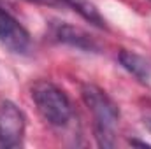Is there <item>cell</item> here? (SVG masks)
Returning <instances> with one entry per match:
<instances>
[{
  "mask_svg": "<svg viewBox=\"0 0 151 149\" xmlns=\"http://www.w3.org/2000/svg\"><path fill=\"white\" fill-rule=\"evenodd\" d=\"M28 2H37V4H53L56 0H28Z\"/></svg>",
  "mask_w": 151,
  "mask_h": 149,
  "instance_id": "obj_10",
  "label": "cell"
},
{
  "mask_svg": "<svg viewBox=\"0 0 151 149\" xmlns=\"http://www.w3.org/2000/svg\"><path fill=\"white\" fill-rule=\"evenodd\" d=\"M55 35H56V39L60 42H63V44L74 46V47L84 49V51H97V44L93 42V39L90 37L84 30H81L77 27L62 23V25L56 27Z\"/></svg>",
  "mask_w": 151,
  "mask_h": 149,
  "instance_id": "obj_5",
  "label": "cell"
},
{
  "mask_svg": "<svg viewBox=\"0 0 151 149\" xmlns=\"http://www.w3.org/2000/svg\"><path fill=\"white\" fill-rule=\"evenodd\" d=\"M146 123H148V128H150V130H151V119H148Z\"/></svg>",
  "mask_w": 151,
  "mask_h": 149,
  "instance_id": "obj_11",
  "label": "cell"
},
{
  "mask_svg": "<svg viewBox=\"0 0 151 149\" xmlns=\"http://www.w3.org/2000/svg\"><path fill=\"white\" fill-rule=\"evenodd\" d=\"M0 42L5 49L16 54L27 53L30 46L28 32L4 7H0Z\"/></svg>",
  "mask_w": 151,
  "mask_h": 149,
  "instance_id": "obj_4",
  "label": "cell"
},
{
  "mask_svg": "<svg viewBox=\"0 0 151 149\" xmlns=\"http://www.w3.org/2000/svg\"><path fill=\"white\" fill-rule=\"evenodd\" d=\"M119 63L123 65V69H127L130 74H134L139 81H144V82H146V81L150 79L151 67L142 56H139V54H135V53H132V51L123 49V51L119 53Z\"/></svg>",
  "mask_w": 151,
  "mask_h": 149,
  "instance_id": "obj_6",
  "label": "cell"
},
{
  "mask_svg": "<svg viewBox=\"0 0 151 149\" xmlns=\"http://www.w3.org/2000/svg\"><path fill=\"white\" fill-rule=\"evenodd\" d=\"M0 148H5V146H4V142H2V140H0Z\"/></svg>",
  "mask_w": 151,
  "mask_h": 149,
  "instance_id": "obj_12",
  "label": "cell"
},
{
  "mask_svg": "<svg viewBox=\"0 0 151 149\" xmlns=\"http://www.w3.org/2000/svg\"><path fill=\"white\" fill-rule=\"evenodd\" d=\"M25 135V117L21 111L9 100L0 102V140L5 148L21 146Z\"/></svg>",
  "mask_w": 151,
  "mask_h": 149,
  "instance_id": "obj_3",
  "label": "cell"
},
{
  "mask_svg": "<svg viewBox=\"0 0 151 149\" xmlns=\"http://www.w3.org/2000/svg\"><path fill=\"white\" fill-rule=\"evenodd\" d=\"M83 100L88 105V109L95 116V128H106V130H114L118 119H119V111L113 100L97 86L93 84H84L83 90Z\"/></svg>",
  "mask_w": 151,
  "mask_h": 149,
  "instance_id": "obj_2",
  "label": "cell"
},
{
  "mask_svg": "<svg viewBox=\"0 0 151 149\" xmlns=\"http://www.w3.org/2000/svg\"><path fill=\"white\" fill-rule=\"evenodd\" d=\"M56 2H60V4H63V5H69L70 9H74L77 14H81L86 21L93 23L95 27H99V28H104V27H106L104 18L100 16L99 9H97L90 0H56Z\"/></svg>",
  "mask_w": 151,
  "mask_h": 149,
  "instance_id": "obj_7",
  "label": "cell"
},
{
  "mask_svg": "<svg viewBox=\"0 0 151 149\" xmlns=\"http://www.w3.org/2000/svg\"><path fill=\"white\" fill-rule=\"evenodd\" d=\"M130 144H132V146H139V148H151L150 144L141 142V140H135V139H130Z\"/></svg>",
  "mask_w": 151,
  "mask_h": 149,
  "instance_id": "obj_9",
  "label": "cell"
},
{
  "mask_svg": "<svg viewBox=\"0 0 151 149\" xmlns=\"http://www.w3.org/2000/svg\"><path fill=\"white\" fill-rule=\"evenodd\" d=\"M30 91H32V98L37 105L40 116L47 123L55 126L67 125V121L70 119L72 109H70L69 98L60 88H56L53 82H47V81H37Z\"/></svg>",
  "mask_w": 151,
  "mask_h": 149,
  "instance_id": "obj_1",
  "label": "cell"
},
{
  "mask_svg": "<svg viewBox=\"0 0 151 149\" xmlns=\"http://www.w3.org/2000/svg\"><path fill=\"white\" fill-rule=\"evenodd\" d=\"M95 137L100 148H114L116 146V139L113 135V130H106V128H95Z\"/></svg>",
  "mask_w": 151,
  "mask_h": 149,
  "instance_id": "obj_8",
  "label": "cell"
}]
</instances>
